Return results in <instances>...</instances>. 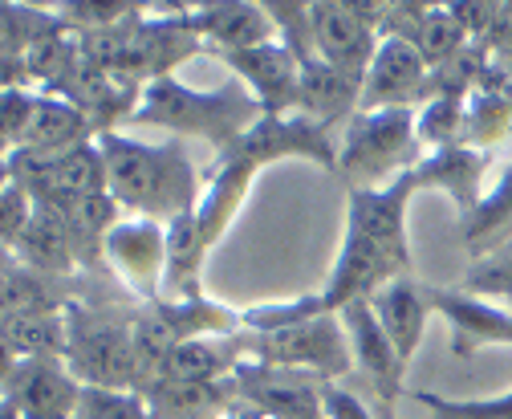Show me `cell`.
Here are the masks:
<instances>
[{"instance_id":"obj_22","label":"cell","mask_w":512,"mask_h":419,"mask_svg":"<svg viewBox=\"0 0 512 419\" xmlns=\"http://www.w3.org/2000/svg\"><path fill=\"white\" fill-rule=\"evenodd\" d=\"M460 236L476 257H488L512 245V163L500 167V179L484 192V200L460 220Z\"/></svg>"},{"instance_id":"obj_32","label":"cell","mask_w":512,"mask_h":419,"mask_svg":"<svg viewBox=\"0 0 512 419\" xmlns=\"http://www.w3.org/2000/svg\"><path fill=\"white\" fill-rule=\"evenodd\" d=\"M33 216H37V200L29 196V188L17 184V179H5V196H0V232H5V249L9 253L25 236Z\"/></svg>"},{"instance_id":"obj_29","label":"cell","mask_w":512,"mask_h":419,"mask_svg":"<svg viewBox=\"0 0 512 419\" xmlns=\"http://www.w3.org/2000/svg\"><path fill=\"white\" fill-rule=\"evenodd\" d=\"M427 419H512V391L496 399H443L435 391H419Z\"/></svg>"},{"instance_id":"obj_8","label":"cell","mask_w":512,"mask_h":419,"mask_svg":"<svg viewBox=\"0 0 512 419\" xmlns=\"http://www.w3.org/2000/svg\"><path fill=\"white\" fill-rule=\"evenodd\" d=\"M102 253L110 261V269L126 281V289L139 293L147 306L159 302V293L167 289V265H171L167 228L159 220H147V216L118 220L106 232Z\"/></svg>"},{"instance_id":"obj_20","label":"cell","mask_w":512,"mask_h":419,"mask_svg":"<svg viewBox=\"0 0 512 419\" xmlns=\"http://www.w3.org/2000/svg\"><path fill=\"white\" fill-rule=\"evenodd\" d=\"M370 310H374L378 326L387 330V338L395 342L399 358H403V363H411L419 342H423V330H427V310H431L427 293L415 281L395 277V281H387L370 297Z\"/></svg>"},{"instance_id":"obj_7","label":"cell","mask_w":512,"mask_h":419,"mask_svg":"<svg viewBox=\"0 0 512 419\" xmlns=\"http://www.w3.org/2000/svg\"><path fill=\"white\" fill-rule=\"evenodd\" d=\"M313 17V45L317 57L354 78L358 86L370 74V62L382 41V21L387 5H350V0H317L309 5Z\"/></svg>"},{"instance_id":"obj_27","label":"cell","mask_w":512,"mask_h":419,"mask_svg":"<svg viewBox=\"0 0 512 419\" xmlns=\"http://www.w3.org/2000/svg\"><path fill=\"white\" fill-rule=\"evenodd\" d=\"M74 419H155V407L139 391L82 387V403H78Z\"/></svg>"},{"instance_id":"obj_14","label":"cell","mask_w":512,"mask_h":419,"mask_svg":"<svg viewBox=\"0 0 512 419\" xmlns=\"http://www.w3.org/2000/svg\"><path fill=\"white\" fill-rule=\"evenodd\" d=\"M338 318H342V326H346V334H350L354 367L370 379V387L378 391L382 407L395 415V399H399V391H403V371H407V363L399 358L395 342L387 338V330L378 326L370 302H350Z\"/></svg>"},{"instance_id":"obj_33","label":"cell","mask_w":512,"mask_h":419,"mask_svg":"<svg viewBox=\"0 0 512 419\" xmlns=\"http://www.w3.org/2000/svg\"><path fill=\"white\" fill-rule=\"evenodd\" d=\"M447 9H452V17L464 25L468 37H488L500 17V5H488V0H456V5H447Z\"/></svg>"},{"instance_id":"obj_17","label":"cell","mask_w":512,"mask_h":419,"mask_svg":"<svg viewBox=\"0 0 512 419\" xmlns=\"http://www.w3.org/2000/svg\"><path fill=\"white\" fill-rule=\"evenodd\" d=\"M484 175H488V155L472 151V147H443V151H427L415 167V184L419 192H443L460 208V220L484 200Z\"/></svg>"},{"instance_id":"obj_19","label":"cell","mask_w":512,"mask_h":419,"mask_svg":"<svg viewBox=\"0 0 512 419\" xmlns=\"http://www.w3.org/2000/svg\"><path fill=\"white\" fill-rule=\"evenodd\" d=\"M358 102H362V86L354 78H346L342 70H334L330 62L313 57V62L301 66V94H297L301 118L330 131V123H338V118L350 123L358 114Z\"/></svg>"},{"instance_id":"obj_10","label":"cell","mask_w":512,"mask_h":419,"mask_svg":"<svg viewBox=\"0 0 512 419\" xmlns=\"http://www.w3.org/2000/svg\"><path fill=\"white\" fill-rule=\"evenodd\" d=\"M5 403L21 419H74L82 383L66 358H21L5 367Z\"/></svg>"},{"instance_id":"obj_21","label":"cell","mask_w":512,"mask_h":419,"mask_svg":"<svg viewBox=\"0 0 512 419\" xmlns=\"http://www.w3.org/2000/svg\"><path fill=\"white\" fill-rule=\"evenodd\" d=\"M232 334L224 342H212V338H191V342H179L175 350H167L159 363H155V383H175V387H216L228 371H236L244 358L240 354H228Z\"/></svg>"},{"instance_id":"obj_31","label":"cell","mask_w":512,"mask_h":419,"mask_svg":"<svg viewBox=\"0 0 512 419\" xmlns=\"http://www.w3.org/2000/svg\"><path fill=\"white\" fill-rule=\"evenodd\" d=\"M464 289L476 297H500V302L512 306V245L480 257L476 269L464 277Z\"/></svg>"},{"instance_id":"obj_23","label":"cell","mask_w":512,"mask_h":419,"mask_svg":"<svg viewBox=\"0 0 512 419\" xmlns=\"http://www.w3.org/2000/svg\"><path fill=\"white\" fill-rule=\"evenodd\" d=\"M74 253H78V245H74L70 224L61 220L53 208H41V204H37V216L29 220L25 236L13 245V257L21 265L37 269V273H66V269H74Z\"/></svg>"},{"instance_id":"obj_9","label":"cell","mask_w":512,"mask_h":419,"mask_svg":"<svg viewBox=\"0 0 512 419\" xmlns=\"http://www.w3.org/2000/svg\"><path fill=\"white\" fill-rule=\"evenodd\" d=\"M431 98V66L403 37H382L358 110H419Z\"/></svg>"},{"instance_id":"obj_36","label":"cell","mask_w":512,"mask_h":419,"mask_svg":"<svg viewBox=\"0 0 512 419\" xmlns=\"http://www.w3.org/2000/svg\"><path fill=\"white\" fill-rule=\"evenodd\" d=\"M0 419H21V411H17V407H9V403H0Z\"/></svg>"},{"instance_id":"obj_3","label":"cell","mask_w":512,"mask_h":419,"mask_svg":"<svg viewBox=\"0 0 512 419\" xmlns=\"http://www.w3.org/2000/svg\"><path fill=\"white\" fill-rule=\"evenodd\" d=\"M265 118L261 102L244 82H224L216 90H191L175 74L143 86L139 110L126 118L131 127H159L171 135H196L212 147H236L256 123Z\"/></svg>"},{"instance_id":"obj_18","label":"cell","mask_w":512,"mask_h":419,"mask_svg":"<svg viewBox=\"0 0 512 419\" xmlns=\"http://www.w3.org/2000/svg\"><path fill=\"white\" fill-rule=\"evenodd\" d=\"M98 131L90 123V114L82 106H74L70 98H53V94H41V114L25 139L21 151H13L9 159H53L61 151H74L82 143H94Z\"/></svg>"},{"instance_id":"obj_11","label":"cell","mask_w":512,"mask_h":419,"mask_svg":"<svg viewBox=\"0 0 512 419\" xmlns=\"http://www.w3.org/2000/svg\"><path fill=\"white\" fill-rule=\"evenodd\" d=\"M427 306L452 330V354L472 358L484 346H512V306H496L492 297H476L468 289L427 285Z\"/></svg>"},{"instance_id":"obj_4","label":"cell","mask_w":512,"mask_h":419,"mask_svg":"<svg viewBox=\"0 0 512 419\" xmlns=\"http://www.w3.org/2000/svg\"><path fill=\"white\" fill-rule=\"evenodd\" d=\"M419 147L415 110H358L338 147V171L354 192H378L419 167Z\"/></svg>"},{"instance_id":"obj_1","label":"cell","mask_w":512,"mask_h":419,"mask_svg":"<svg viewBox=\"0 0 512 419\" xmlns=\"http://www.w3.org/2000/svg\"><path fill=\"white\" fill-rule=\"evenodd\" d=\"M293 155L338 171V151L330 147L326 131L301 114L297 118H261L236 147L224 151L200 204L187 216L167 224V249H171L167 293L171 297H204L200 293V269H204L208 253L220 245L228 224L236 220L256 171L273 159H293Z\"/></svg>"},{"instance_id":"obj_28","label":"cell","mask_w":512,"mask_h":419,"mask_svg":"<svg viewBox=\"0 0 512 419\" xmlns=\"http://www.w3.org/2000/svg\"><path fill=\"white\" fill-rule=\"evenodd\" d=\"M269 17L277 25V41L293 49V57L305 66L317 57V45H313V17H309V5H297V0H269Z\"/></svg>"},{"instance_id":"obj_25","label":"cell","mask_w":512,"mask_h":419,"mask_svg":"<svg viewBox=\"0 0 512 419\" xmlns=\"http://www.w3.org/2000/svg\"><path fill=\"white\" fill-rule=\"evenodd\" d=\"M415 135L431 151L460 147V139H464V98H456V94H431L415 110Z\"/></svg>"},{"instance_id":"obj_15","label":"cell","mask_w":512,"mask_h":419,"mask_svg":"<svg viewBox=\"0 0 512 419\" xmlns=\"http://www.w3.org/2000/svg\"><path fill=\"white\" fill-rule=\"evenodd\" d=\"M508 139H512V70L488 57L480 82L464 98V139H460V147H472V151L488 155L492 147H500Z\"/></svg>"},{"instance_id":"obj_35","label":"cell","mask_w":512,"mask_h":419,"mask_svg":"<svg viewBox=\"0 0 512 419\" xmlns=\"http://www.w3.org/2000/svg\"><path fill=\"white\" fill-rule=\"evenodd\" d=\"M224 419H277V415H269V411H256V407H236V411H228Z\"/></svg>"},{"instance_id":"obj_2","label":"cell","mask_w":512,"mask_h":419,"mask_svg":"<svg viewBox=\"0 0 512 419\" xmlns=\"http://www.w3.org/2000/svg\"><path fill=\"white\" fill-rule=\"evenodd\" d=\"M98 151L106 159L110 196L118 208H131L147 220H179L200 204V171L187 159L179 139L139 143L118 131H102Z\"/></svg>"},{"instance_id":"obj_16","label":"cell","mask_w":512,"mask_h":419,"mask_svg":"<svg viewBox=\"0 0 512 419\" xmlns=\"http://www.w3.org/2000/svg\"><path fill=\"white\" fill-rule=\"evenodd\" d=\"M187 25L216 53H236V49H256L265 41H277V25L269 9L252 5V0H220V5L187 9Z\"/></svg>"},{"instance_id":"obj_26","label":"cell","mask_w":512,"mask_h":419,"mask_svg":"<svg viewBox=\"0 0 512 419\" xmlns=\"http://www.w3.org/2000/svg\"><path fill=\"white\" fill-rule=\"evenodd\" d=\"M61 302L49 293L45 277L29 265H21L17 257H9L5 265V314H57Z\"/></svg>"},{"instance_id":"obj_5","label":"cell","mask_w":512,"mask_h":419,"mask_svg":"<svg viewBox=\"0 0 512 419\" xmlns=\"http://www.w3.org/2000/svg\"><path fill=\"white\" fill-rule=\"evenodd\" d=\"M244 350L256 354V363L301 371V375L309 371L322 383H334L354 367L350 334H346L338 314H317V318H305V322H297L289 330H277V334L244 338Z\"/></svg>"},{"instance_id":"obj_6","label":"cell","mask_w":512,"mask_h":419,"mask_svg":"<svg viewBox=\"0 0 512 419\" xmlns=\"http://www.w3.org/2000/svg\"><path fill=\"white\" fill-rule=\"evenodd\" d=\"M70 322V346H66V363L78 375L82 387H114L126 391L139 383V371L147 367L135 334H126L114 322H102L78 306H66Z\"/></svg>"},{"instance_id":"obj_24","label":"cell","mask_w":512,"mask_h":419,"mask_svg":"<svg viewBox=\"0 0 512 419\" xmlns=\"http://www.w3.org/2000/svg\"><path fill=\"white\" fill-rule=\"evenodd\" d=\"M70 322L66 310L57 314H5V358H66Z\"/></svg>"},{"instance_id":"obj_34","label":"cell","mask_w":512,"mask_h":419,"mask_svg":"<svg viewBox=\"0 0 512 419\" xmlns=\"http://www.w3.org/2000/svg\"><path fill=\"white\" fill-rule=\"evenodd\" d=\"M322 419H374V415L358 395L342 391L338 383H322Z\"/></svg>"},{"instance_id":"obj_30","label":"cell","mask_w":512,"mask_h":419,"mask_svg":"<svg viewBox=\"0 0 512 419\" xmlns=\"http://www.w3.org/2000/svg\"><path fill=\"white\" fill-rule=\"evenodd\" d=\"M41 114V90L29 86H5V110H0V123H5V151H21L33 123Z\"/></svg>"},{"instance_id":"obj_12","label":"cell","mask_w":512,"mask_h":419,"mask_svg":"<svg viewBox=\"0 0 512 419\" xmlns=\"http://www.w3.org/2000/svg\"><path fill=\"white\" fill-rule=\"evenodd\" d=\"M220 57H224V66L236 74V82H244L252 90V98L261 102L265 118H285V110L297 106L301 62L293 57L289 45L265 41L256 49H236V53H220Z\"/></svg>"},{"instance_id":"obj_13","label":"cell","mask_w":512,"mask_h":419,"mask_svg":"<svg viewBox=\"0 0 512 419\" xmlns=\"http://www.w3.org/2000/svg\"><path fill=\"white\" fill-rule=\"evenodd\" d=\"M232 387L248 399V407L269 411L277 419H322V383H313L301 371L244 363L232 371Z\"/></svg>"}]
</instances>
